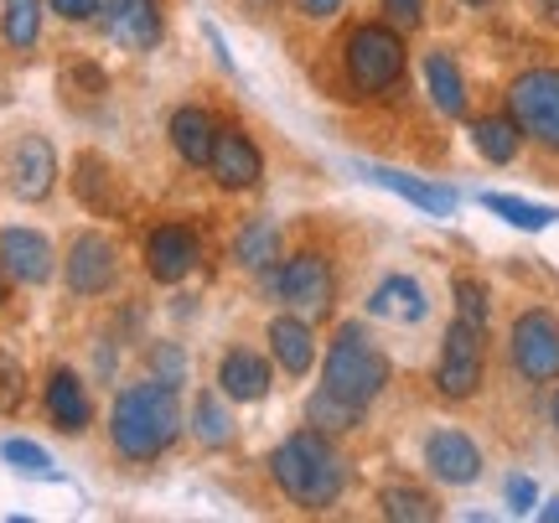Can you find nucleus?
Masks as SVG:
<instances>
[{"label": "nucleus", "mask_w": 559, "mask_h": 523, "mask_svg": "<svg viewBox=\"0 0 559 523\" xmlns=\"http://www.w3.org/2000/svg\"><path fill=\"white\" fill-rule=\"evenodd\" d=\"M181 430V409H177V389L160 379L130 383L115 394V415H109V441L120 456L130 462H156L166 445L177 441Z\"/></svg>", "instance_id": "obj_1"}, {"label": "nucleus", "mask_w": 559, "mask_h": 523, "mask_svg": "<svg viewBox=\"0 0 559 523\" xmlns=\"http://www.w3.org/2000/svg\"><path fill=\"white\" fill-rule=\"evenodd\" d=\"M270 466H275V483L285 487V498L300 508H311V513L332 508L342 498V487H347V466H342V456L326 445L321 430H296L290 441H280Z\"/></svg>", "instance_id": "obj_2"}, {"label": "nucleus", "mask_w": 559, "mask_h": 523, "mask_svg": "<svg viewBox=\"0 0 559 523\" xmlns=\"http://www.w3.org/2000/svg\"><path fill=\"white\" fill-rule=\"evenodd\" d=\"M321 379H326L321 389H332L337 400L368 409V404L383 394V383H389V358L373 347V337L362 332V322H342L337 337H332V353H326V373H321Z\"/></svg>", "instance_id": "obj_3"}, {"label": "nucleus", "mask_w": 559, "mask_h": 523, "mask_svg": "<svg viewBox=\"0 0 559 523\" xmlns=\"http://www.w3.org/2000/svg\"><path fill=\"white\" fill-rule=\"evenodd\" d=\"M347 79L358 94H383L404 79V41L394 26H358L347 37Z\"/></svg>", "instance_id": "obj_4"}, {"label": "nucleus", "mask_w": 559, "mask_h": 523, "mask_svg": "<svg viewBox=\"0 0 559 523\" xmlns=\"http://www.w3.org/2000/svg\"><path fill=\"white\" fill-rule=\"evenodd\" d=\"M508 115L519 120L523 135L559 151V73L555 68H528L508 88Z\"/></svg>", "instance_id": "obj_5"}, {"label": "nucleus", "mask_w": 559, "mask_h": 523, "mask_svg": "<svg viewBox=\"0 0 559 523\" xmlns=\"http://www.w3.org/2000/svg\"><path fill=\"white\" fill-rule=\"evenodd\" d=\"M481 362H487V347H481V326L461 322L445 332L440 343V362H436V389L445 400H472L481 383Z\"/></svg>", "instance_id": "obj_6"}, {"label": "nucleus", "mask_w": 559, "mask_h": 523, "mask_svg": "<svg viewBox=\"0 0 559 523\" xmlns=\"http://www.w3.org/2000/svg\"><path fill=\"white\" fill-rule=\"evenodd\" d=\"M513 368L528 383H555L559 379V322L549 311H523L513 322Z\"/></svg>", "instance_id": "obj_7"}, {"label": "nucleus", "mask_w": 559, "mask_h": 523, "mask_svg": "<svg viewBox=\"0 0 559 523\" xmlns=\"http://www.w3.org/2000/svg\"><path fill=\"white\" fill-rule=\"evenodd\" d=\"M275 285L300 317H326V311H332V290H337V285H332V264L321 260V254H296V260H285Z\"/></svg>", "instance_id": "obj_8"}, {"label": "nucleus", "mask_w": 559, "mask_h": 523, "mask_svg": "<svg viewBox=\"0 0 559 523\" xmlns=\"http://www.w3.org/2000/svg\"><path fill=\"white\" fill-rule=\"evenodd\" d=\"M62 281L73 296H104L115 285V243L104 234H79L68 249V264H62Z\"/></svg>", "instance_id": "obj_9"}, {"label": "nucleus", "mask_w": 559, "mask_h": 523, "mask_svg": "<svg viewBox=\"0 0 559 523\" xmlns=\"http://www.w3.org/2000/svg\"><path fill=\"white\" fill-rule=\"evenodd\" d=\"M202 243L192 228H181V223H160L151 243H145V270H151V281L160 285H177L192 275V264H198Z\"/></svg>", "instance_id": "obj_10"}, {"label": "nucleus", "mask_w": 559, "mask_h": 523, "mask_svg": "<svg viewBox=\"0 0 559 523\" xmlns=\"http://www.w3.org/2000/svg\"><path fill=\"white\" fill-rule=\"evenodd\" d=\"M5 177H11V192H16L21 202H41L52 192V181H58V156H52V145L41 141V135H21V141L11 145Z\"/></svg>", "instance_id": "obj_11"}, {"label": "nucleus", "mask_w": 559, "mask_h": 523, "mask_svg": "<svg viewBox=\"0 0 559 523\" xmlns=\"http://www.w3.org/2000/svg\"><path fill=\"white\" fill-rule=\"evenodd\" d=\"M207 171L218 177V187H228V192H243V187H254V181L264 177V162H260V145L249 141L243 130H218V141H213V162H207Z\"/></svg>", "instance_id": "obj_12"}, {"label": "nucleus", "mask_w": 559, "mask_h": 523, "mask_svg": "<svg viewBox=\"0 0 559 523\" xmlns=\"http://www.w3.org/2000/svg\"><path fill=\"white\" fill-rule=\"evenodd\" d=\"M0 270L21 285L52 281V243L37 228H5L0 234Z\"/></svg>", "instance_id": "obj_13"}, {"label": "nucleus", "mask_w": 559, "mask_h": 523, "mask_svg": "<svg viewBox=\"0 0 559 523\" xmlns=\"http://www.w3.org/2000/svg\"><path fill=\"white\" fill-rule=\"evenodd\" d=\"M425 466L436 472L440 483L466 487L481 477V451H477V441L461 436V430H436V436L425 441Z\"/></svg>", "instance_id": "obj_14"}, {"label": "nucleus", "mask_w": 559, "mask_h": 523, "mask_svg": "<svg viewBox=\"0 0 559 523\" xmlns=\"http://www.w3.org/2000/svg\"><path fill=\"white\" fill-rule=\"evenodd\" d=\"M104 32L130 52H151L160 41L156 0H104Z\"/></svg>", "instance_id": "obj_15"}, {"label": "nucleus", "mask_w": 559, "mask_h": 523, "mask_svg": "<svg viewBox=\"0 0 559 523\" xmlns=\"http://www.w3.org/2000/svg\"><path fill=\"white\" fill-rule=\"evenodd\" d=\"M368 311H373L379 322L415 326V322H425L430 301H425V285L419 281H409V275H389V281H379V290L368 296Z\"/></svg>", "instance_id": "obj_16"}, {"label": "nucleus", "mask_w": 559, "mask_h": 523, "mask_svg": "<svg viewBox=\"0 0 559 523\" xmlns=\"http://www.w3.org/2000/svg\"><path fill=\"white\" fill-rule=\"evenodd\" d=\"M47 415H52V425L68 430V436H83V430H88L94 404H88V389H83V379L73 368H58V373L47 379Z\"/></svg>", "instance_id": "obj_17"}, {"label": "nucleus", "mask_w": 559, "mask_h": 523, "mask_svg": "<svg viewBox=\"0 0 559 523\" xmlns=\"http://www.w3.org/2000/svg\"><path fill=\"white\" fill-rule=\"evenodd\" d=\"M358 171L373 181V187H389V192H400L404 202H415V207L436 213V218H451V213H456V192H445V187H430V181L404 177V171H394V166H373V162H362Z\"/></svg>", "instance_id": "obj_18"}, {"label": "nucleus", "mask_w": 559, "mask_h": 523, "mask_svg": "<svg viewBox=\"0 0 559 523\" xmlns=\"http://www.w3.org/2000/svg\"><path fill=\"white\" fill-rule=\"evenodd\" d=\"M218 383L228 400L254 404L270 394V362H264L260 353H249V347H234V353H223V362H218Z\"/></svg>", "instance_id": "obj_19"}, {"label": "nucleus", "mask_w": 559, "mask_h": 523, "mask_svg": "<svg viewBox=\"0 0 559 523\" xmlns=\"http://www.w3.org/2000/svg\"><path fill=\"white\" fill-rule=\"evenodd\" d=\"M270 353H275V362L290 379H306L311 362H317V337H311V326L300 317H275L270 322Z\"/></svg>", "instance_id": "obj_20"}, {"label": "nucleus", "mask_w": 559, "mask_h": 523, "mask_svg": "<svg viewBox=\"0 0 559 523\" xmlns=\"http://www.w3.org/2000/svg\"><path fill=\"white\" fill-rule=\"evenodd\" d=\"M213 141H218V124H213V115H207V109L187 104V109H177V115H171V145H177V156L187 166H207V162H213Z\"/></svg>", "instance_id": "obj_21"}, {"label": "nucleus", "mask_w": 559, "mask_h": 523, "mask_svg": "<svg viewBox=\"0 0 559 523\" xmlns=\"http://www.w3.org/2000/svg\"><path fill=\"white\" fill-rule=\"evenodd\" d=\"M425 83H430V99L440 115H466V79L451 62V52H430L425 58Z\"/></svg>", "instance_id": "obj_22"}, {"label": "nucleus", "mask_w": 559, "mask_h": 523, "mask_svg": "<svg viewBox=\"0 0 559 523\" xmlns=\"http://www.w3.org/2000/svg\"><path fill=\"white\" fill-rule=\"evenodd\" d=\"M234 260L243 270H270L280 264V228L270 218H249L239 228V239H234Z\"/></svg>", "instance_id": "obj_23"}, {"label": "nucleus", "mask_w": 559, "mask_h": 523, "mask_svg": "<svg viewBox=\"0 0 559 523\" xmlns=\"http://www.w3.org/2000/svg\"><path fill=\"white\" fill-rule=\"evenodd\" d=\"M519 135H523V130H519V120H513V115H508V120H502V115H487V120L472 124V141H477V151L492 166H508L513 156H519Z\"/></svg>", "instance_id": "obj_24"}, {"label": "nucleus", "mask_w": 559, "mask_h": 523, "mask_svg": "<svg viewBox=\"0 0 559 523\" xmlns=\"http://www.w3.org/2000/svg\"><path fill=\"white\" fill-rule=\"evenodd\" d=\"M481 207H487V213H498L502 223H513V228H528V234H539V228H549V223L559 218V207H539V202L508 198V192H487Z\"/></svg>", "instance_id": "obj_25"}, {"label": "nucleus", "mask_w": 559, "mask_h": 523, "mask_svg": "<svg viewBox=\"0 0 559 523\" xmlns=\"http://www.w3.org/2000/svg\"><path fill=\"white\" fill-rule=\"evenodd\" d=\"M0 32L11 47H37L41 37V0H5V11H0Z\"/></svg>", "instance_id": "obj_26"}, {"label": "nucleus", "mask_w": 559, "mask_h": 523, "mask_svg": "<svg viewBox=\"0 0 559 523\" xmlns=\"http://www.w3.org/2000/svg\"><path fill=\"white\" fill-rule=\"evenodd\" d=\"M358 404H347V400H337L332 389H321V394H311V404H306V420L317 425L321 436H342V430H353L358 425Z\"/></svg>", "instance_id": "obj_27"}, {"label": "nucleus", "mask_w": 559, "mask_h": 523, "mask_svg": "<svg viewBox=\"0 0 559 523\" xmlns=\"http://www.w3.org/2000/svg\"><path fill=\"white\" fill-rule=\"evenodd\" d=\"M379 508H383V519H394V523H430L436 519V503H430L419 487H383Z\"/></svg>", "instance_id": "obj_28"}, {"label": "nucleus", "mask_w": 559, "mask_h": 523, "mask_svg": "<svg viewBox=\"0 0 559 523\" xmlns=\"http://www.w3.org/2000/svg\"><path fill=\"white\" fill-rule=\"evenodd\" d=\"M192 436H198L202 445L234 441V420H228V409H223L213 394H198V404H192Z\"/></svg>", "instance_id": "obj_29"}, {"label": "nucleus", "mask_w": 559, "mask_h": 523, "mask_svg": "<svg viewBox=\"0 0 559 523\" xmlns=\"http://www.w3.org/2000/svg\"><path fill=\"white\" fill-rule=\"evenodd\" d=\"M0 462H11L16 472H26V477H52V483H58L52 456H47L41 445H32V441H0Z\"/></svg>", "instance_id": "obj_30"}, {"label": "nucleus", "mask_w": 559, "mask_h": 523, "mask_svg": "<svg viewBox=\"0 0 559 523\" xmlns=\"http://www.w3.org/2000/svg\"><path fill=\"white\" fill-rule=\"evenodd\" d=\"M456 317L461 322H472L487 332V317H492V301H487V285L472 281V275H461L456 281Z\"/></svg>", "instance_id": "obj_31"}, {"label": "nucleus", "mask_w": 559, "mask_h": 523, "mask_svg": "<svg viewBox=\"0 0 559 523\" xmlns=\"http://www.w3.org/2000/svg\"><path fill=\"white\" fill-rule=\"evenodd\" d=\"M151 373H156L160 383H187V358H181V347L177 343H156L151 347Z\"/></svg>", "instance_id": "obj_32"}, {"label": "nucleus", "mask_w": 559, "mask_h": 523, "mask_svg": "<svg viewBox=\"0 0 559 523\" xmlns=\"http://www.w3.org/2000/svg\"><path fill=\"white\" fill-rule=\"evenodd\" d=\"M26 394V379H21V362L11 353H0V415H11Z\"/></svg>", "instance_id": "obj_33"}, {"label": "nucleus", "mask_w": 559, "mask_h": 523, "mask_svg": "<svg viewBox=\"0 0 559 523\" xmlns=\"http://www.w3.org/2000/svg\"><path fill=\"white\" fill-rule=\"evenodd\" d=\"M508 508L513 513H534L539 508V487L528 483V477H508Z\"/></svg>", "instance_id": "obj_34"}, {"label": "nucleus", "mask_w": 559, "mask_h": 523, "mask_svg": "<svg viewBox=\"0 0 559 523\" xmlns=\"http://www.w3.org/2000/svg\"><path fill=\"white\" fill-rule=\"evenodd\" d=\"M383 11H389V21H394V26H404V32H409V26H419V21H425V0H383Z\"/></svg>", "instance_id": "obj_35"}, {"label": "nucleus", "mask_w": 559, "mask_h": 523, "mask_svg": "<svg viewBox=\"0 0 559 523\" xmlns=\"http://www.w3.org/2000/svg\"><path fill=\"white\" fill-rule=\"evenodd\" d=\"M52 11H58L62 21H94L99 0H52Z\"/></svg>", "instance_id": "obj_36"}, {"label": "nucleus", "mask_w": 559, "mask_h": 523, "mask_svg": "<svg viewBox=\"0 0 559 523\" xmlns=\"http://www.w3.org/2000/svg\"><path fill=\"white\" fill-rule=\"evenodd\" d=\"M300 5V16H311V21H332L342 11V0H296Z\"/></svg>", "instance_id": "obj_37"}, {"label": "nucleus", "mask_w": 559, "mask_h": 523, "mask_svg": "<svg viewBox=\"0 0 559 523\" xmlns=\"http://www.w3.org/2000/svg\"><path fill=\"white\" fill-rule=\"evenodd\" d=\"M544 519H549V523H559V498H555V503H544Z\"/></svg>", "instance_id": "obj_38"}, {"label": "nucleus", "mask_w": 559, "mask_h": 523, "mask_svg": "<svg viewBox=\"0 0 559 523\" xmlns=\"http://www.w3.org/2000/svg\"><path fill=\"white\" fill-rule=\"evenodd\" d=\"M549 415H555V425H559V389H555V404H549Z\"/></svg>", "instance_id": "obj_39"}, {"label": "nucleus", "mask_w": 559, "mask_h": 523, "mask_svg": "<svg viewBox=\"0 0 559 523\" xmlns=\"http://www.w3.org/2000/svg\"><path fill=\"white\" fill-rule=\"evenodd\" d=\"M544 5H549V16H555V21H559V0H544Z\"/></svg>", "instance_id": "obj_40"}, {"label": "nucleus", "mask_w": 559, "mask_h": 523, "mask_svg": "<svg viewBox=\"0 0 559 523\" xmlns=\"http://www.w3.org/2000/svg\"><path fill=\"white\" fill-rule=\"evenodd\" d=\"M461 5H477V11H481V5H487V0H461Z\"/></svg>", "instance_id": "obj_41"}, {"label": "nucleus", "mask_w": 559, "mask_h": 523, "mask_svg": "<svg viewBox=\"0 0 559 523\" xmlns=\"http://www.w3.org/2000/svg\"><path fill=\"white\" fill-rule=\"evenodd\" d=\"M0 301H5V281H0Z\"/></svg>", "instance_id": "obj_42"}]
</instances>
